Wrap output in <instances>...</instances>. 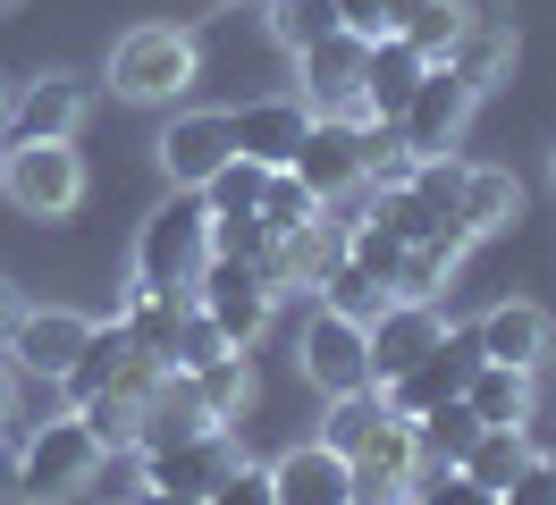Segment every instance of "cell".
Returning <instances> with one entry per match:
<instances>
[{"label": "cell", "instance_id": "obj_40", "mask_svg": "<svg viewBox=\"0 0 556 505\" xmlns=\"http://www.w3.org/2000/svg\"><path fill=\"white\" fill-rule=\"evenodd\" d=\"M211 505H278V489H270V464L237 455V464H228V480L211 489Z\"/></svg>", "mask_w": 556, "mask_h": 505}, {"label": "cell", "instance_id": "obj_4", "mask_svg": "<svg viewBox=\"0 0 556 505\" xmlns=\"http://www.w3.org/2000/svg\"><path fill=\"white\" fill-rule=\"evenodd\" d=\"M0 194L17 219H42V228H60L85 211V152L76 143H9L0 152Z\"/></svg>", "mask_w": 556, "mask_h": 505}, {"label": "cell", "instance_id": "obj_49", "mask_svg": "<svg viewBox=\"0 0 556 505\" xmlns=\"http://www.w3.org/2000/svg\"><path fill=\"white\" fill-rule=\"evenodd\" d=\"M0 127H9V76H0Z\"/></svg>", "mask_w": 556, "mask_h": 505}, {"label": "cell", "instance_id": "obj_10", "mask_svg": "<svg viewBox=\"0 0 556 505\" xmlns=\"http://www.w3.org/2000/svg\"><path fill=\"white\" fill-rule=\"evenodd\" d=\"M76 127H85V76H76V67H51V76L9 85V127H0V143H76Z\"/></svg>", "mask_w": 556, "mask_h": 505}, {"label": "cell", "instance_id": "obj_42", "mask_svg": "<svg viewBox=\"0 0 556 505\" xmlns=\"http://www.w3.org/2000/svg\"><path fill=\"white\" fill-rule=\"evenodd\" d=\"M497 505H556V471L548 464H522L506 489H497Z\"/></svg>", "mask_w": 556, "mask_h": 505}, {"label": "cell", "instance_id": "obj_30", "mask_svg": "<svg viewBox=\"0 0 556 505\" xmlns=\"http://www.w3.org/2000/svg\"><path fill=\"white\" fill-rule=\"evenodd\" d=\"M313 303H329V312H346V320H363V329H371V320H380L396 295H388V278H371V269L338 262V269H329V278L313 287Z\"/></svg>", "mask_w": 556, "mask_h": 505}, {"label": "cell", "instance_id": "obj_3", "mask_svg": "<svg viewBox=\"0 0 556 505\" xmlns=\"http://www.w3.org/2000/svg\"><path fill=\"white\" fill-rule=\"evenodd\" d=\"M93 464L102 446L76 413H42V421H17V497L26 505H68L93 489Z\"/></svg>", "mask_w": 556, "mask_h": 505}, {"label": "cell", "instance_id": "obj_26", "mask_svg": "<svg viewBox=\"0 0 556 505\" xmlns=\"http://www.w3.org/2000/svg\"><path fill=\"white\" fill-rule=\"evenodd\" d=\"M472 438H481V413H472L464 396L414 413V455H421V471H455L464 455H472Z\"/></svg>", "mask_w": 556, "mask_h": 505}, {"label": "cell", "instance_id": "obj_15", "mask_svg": "<svg viewBox=\"0 0 556 505\" xmlns=\"http://www.w3.org/2000/svg\"><path fill=\"white\" fill-rule=\"evenodd\" d=\"M338 262H346V219H338V211H320V219H304V228H287V236L270 244L262 278H270L278 295H287V287H295V295H313Z\"/></svg>", "mask_w": 556, "mask_h": 505}, {"label": "cell", "instance_id": "obj_19", "mask_svg": "<svg viewBox=\"0 0 556 505\" xmlns=\"http://www.w3.org/2000/svg\"><path fill=\"white\" fill-rule=\"evenodd\" d=\"M354 464V505H380L396 497V489H414L421 480V455H414V421H396V413H380V430L363 438L346 455Z\"/></svg>", "mask_w": 556, "mask_h": 505}, {"label": "cell", "instance_id": "obj_21", "mask_svg": "<svg viewBox=\"0 0 556 505\" xmlns=\"http://www.w3.org/2000/svg\"><path fill=\"white\" fill-rule=\"evenodd\" d=\"M464 253H472L464 219H447V228L414 236V244L396 253V269H388V295H405V303H439V295H447V278L464 269Z\"/></svg>", "mask_w": 556, "mask_h": 505}, {"label": "cell", "instance_id": "obj_25", "mask_svg": "<svg viewBox=\"0 0 556 505\" xmlns=\"http://www.w3.org/2000/svg\"><path fill=\"white\" fill-rule=\"evenodd\" d=\"M421 76H430V60H421L405 34H380V42L363 51V101H371V118H380V127L405 110V101H414Z\"/></svg>", "mask_w": 556, "mask_h": 505}, {"label": "cell", "instance_id": "obj_32", "mask_svg": "<svg viewBox=\"0 0 556 505\" xmlns=\"http://www.w3.org/2000/svg\"><path fill=\"white\" fill-rule=\"evenodd\" d=\"M380 388H346V396H329V413H320V446H338V455H354V446H363V438L380 430Z\"/></svg>", "mask_w": 556, "mask_h": 505}, {"label": "cell", "instance_id": "obj_33", "mask_svg": "<svg viewBox=\"0 0 556 505\" xmlns=\"http://www.w3.org/2000/svg\"><path fill=\"white\" fill-rule=\"evenodd\" d=\"M93 505H143L152 497V464H143V446H102V464H93Z\"/></svg>", "mask_w": 556, "mask_h": 505}, {"label": "cell", "instance_id": "obj_47", "mask_svg": "<svg viewBox=\"0 0 556 505\" xmlns=\"http://www.w3.org/2000/svg\"><path fill=\"white\" fill-rule=\"evenodd\" d=\"M414 9H430V0H388V34L405 26V17H414Z\"/></svg>", "mask_w": 556, "mask_h": 505}, {"label": "cell", "instance_id": "obj_9", "mask_svg": "<svg viewBox=\"0 0 556 505\" xmlns=\"http://www.w3.org/2000/svg\"><path fill=\"white\" fill-rule=\"evenodd\" d=\"M481 363H489V354H481V337H472V320H464V329L447 320V329H439V345H430L405 379H388V388H380V404L396 413V421H414V413H430V404L464 396V379H472Z\"/></svg>", "mask_w": 556, "mask_h": 505}, {"label": "cell", "instance_id": "obj_46", "mask_svg": "<svg viewBox=\"0 0 556 505\" xmlns=\"http://www.w3.org/2000/svg\"><path fill=\"white\" fill-rule=\"evenodd\" d=\"M0 497H17V438L0 430Z\"/></svg>", "mask_w": 556, "mask_h": 505}, {"label": "cell", "instance_id": "obj_28", "mask_svg": "<svg viewBox=\"0 0 556 505\" xmlns=\"http://www.w3.org/2000/svg\"><path fill=\"white\" fill-rule=\"evenodd\" d=\"M522 464H540V455H531V438L522 430H489L481 421V438H472V455H464V480H472V489H489V497H497V489H506V480H515Z\"/></svg>", "mask_w": 556, "mask_h": 505}, {"label": "cell", "instance_id": "obj_31", "mask_svg": "<svg viewBox=\"0 0 556 505\" xmlns=\"http://www.w3.org/2000/svg\"><path fill=\"white\" fill-rule=\"evenodd\" d=\"M320 211H329V202H320L313 186L295 177V168H270V177H262V202H253V219H262V228H270V236L304 228V219H320Z\"/></svg>", "mask_w": 556, "mask_h": 505}, {"label": "cell", "instance_id": "obj_13", "mask_svg": "<svg viewBox=\"0 0 556 505\" xmlns=\"http://www.w3.org/2000/svg\"><path fill=\"white\" fill-rule=\"evenodd\" d=\"M472 337H481L489 363H515V370H548V354H556V320H548V303H531V295H497L472 320Z\"/></svg>", "mask_w": 556, "mask_h": 505}, {"label": "cell", "instance_id": "obj_16", "mask_svg": "<svg viewBox=\"0 0 556 505\" xmlns=\"http://www.w3.org/2000/svg\"><path fill=\"white\" fill-rule=\"evenodd\" d=\"M439 329H447V312H439V303H405V295H396L380 320L363 329V345H371V388L405 379V370H414L421 354L439 345Z\"/></svg>", "mask_w": 556, "mask_h": 505}, {"label": "cell", "instance_id": "obj_48", "mask_svg": "<svg viewBox=\"0 0 556 505\" xmlns=\"http://www.w3.org/2000/svg\"><path fill=\"white\" fill-rule=\"evenodd\" d=\"M143 505H211V497H177V489H152Z\"/></svg>", "mask_w": 556, "mask_h": 505}, {"label": "cell", "instance_id": "obj_2", "mask_svg": "<svg viewBox=\"0 0 556 505\" xmlns=\"http://www.w3.org/2000/svg\"><path fill=\"white\" fill-rule=\"evenodd\" d=\"M211 269V202L169 186V202H152L136 228V287H177V295H194V278Z\"/></svg>", "mask_w": 556, "mask_h": 505}, {"label": "cell", "instance_id": "obj_18", "mask_svg": "<svg viewBox=\"0 0 556 505\" xmlns=\"http://www.w3.org/2000/svg\"><path fill=\"white\" fill-rule=\"evenodd\" d=\"M515 60H522L515 17H506V9H472V17H464V34H455V51H447L439 67H455V76H464L472 93H497Z\"/></svg>", "mask_w": 556, "mask_h": 505}, {"label": "cell", "instance_id": "obj_8", "mask_svg": "<svg viewBox=\"0 0 556 505\" xmlns=\"http://www.w3.org/2000/svg\"><path fill=\"white\" fill-rule=\"evenodd\" d=\"M472 110H481V93H472L455 67L430 60V76L414 85V101H405L388 127H396V143L421 161V152H455V143H464V127H472Z\"/></svg>", "mask_w": 556, "mask_h": 505}, {"label": "cell", "instance_id": "obj_39", "mask_svg": "<svg viewBox=\"0 0 556 505\" xmlns=\"http://www.w3.org/2000/svg\"><path fill=\"white\" fill-rule=\"evenodd\" d=\"M270 244H278V236L262 228L253 211H244V219H211V253H219V262H253V269H262V262H270Z\"/></svg>", "mask_w": 556, "mask_h": 505}, {"label": "cell", "instance_id": "obj_35", "mask_svg": "<svg viewBox=\"0 0 556 505\" xmlns=\"http://www.w3.org/2000/svg\"><path fill=\"white\" fill-rule=\"evenodd\" d=\"M405 194H414L430 219H455V194H464V161H455V152H421V161L405 168Z\"/></svg>", "mask_w": 556, "mask_h": 505}, {"label": "cell", "instance_id": "obj_20", "mask_svg": "<svg viewBox=\"0 0 556 505\" xmlns=\"http://www.w3.org/2000/svg\"><path fill=\"white\" fill-rule=\"evenodd\" d=\"M228 127H237V152H244V161L287 168V161H295V143H304V127H313V110H304V93H270V101L228 110Z\"/></svg>", "mask_w": 556, "mask_h": 505}, {"label": "cell", "instance_id": "obj_1", "mask_svg": "<svg viewBox=\"0 0 556 505\" xmlns=\"http://www.w3.org/2000/svg\"><path fill=\"white\" fill-rule=\"evenodd\" d=\"M194 76H203V42L186 26H127L110 42V93L136 101V110H177V101L194 93Z\"/></svg>", "mask_w": 556, "mask_h": 505}, {"label": "cell", "instance_id": "obj_23", "mask_svg": "<svg viewBox=\"0 0 556 505\" xmlns=\"http://www.w3.org/2000/svg\"><path fill=\"white\" fill-rule=\"evenodd\" d=\"M455 219H464V236L481 244V236H506L522 219V177L497 161H464V194H455Z\"/></svg>", "mask_w": 556, "mask_h": 505}, {"label": "cell", "instance_id": "obj_27", "mask_svg": "<svg viewBox=\"0 0 556 505\" xmlns=\"http://www.w3.org/2000/svg\"><path fill=\"white\" fill-rule=\"evenodd\" d=\"M186 379H194V396H203V413L219 421V430L244 421V404H253V354H219V363L186 370Z\"/></svg>", "mask_w": 556, "mask_h": 505}, {"label": "cell", "instance_id": "obj_37", "mask_svg": "<svg viewBox=\"0 0 556 505\" xmlns=\"http://www.w3.org/2000/svg\"><path fill=\"white\" fill-rule=\"evenodd\" d=\"M464 17H472V0H430V9H414V17H405V42H414L421 60H447L455 51V34H464Z\"/></svg>", "mask_w": 556, "mask_h": 505}, {"label": "cell", "instance_id": "obj_50", "mask_svg": "<svg viewBox=\"0 0 556 505\" xmlns=\"http://www.w3.org/2000/svg\"><path fill=\"white\" fill-rule=\"evenodd\" d=\"M380 505H414V489H396V497H380Z\"/></svg>", "mask_w": 556, "mask_h": 505}, {"label": "cell", "instance_id": "obj_14", "mask_svg": "<svg viewBox=\"0 0 556 505\" xmlns=\"http://www.w3.org/2000/svg\"><path fill=\"white\" fill-rule=\"evenodd\" d=\"M287 168H295V177H304V186H313L320 202L363 194V127H346V118H313Z\"/></svg>", "mask_w": 556, "mask_h": 505}, {"label": "cell", "instance_id": "obj_29", "mask_svg": "<svg viewBox=\"0 0 556 505\" xmlns=\"http://www.w3.org/2000/svg\"><path fill=\"white\" fill-rule=\"evenodd\" d=\"M262 26L295 60V51H313L320 34H338V0H262Z\"/></svg>", "mask_w": 556, "mask_h": 505}, {"label": "cell", "instance_id": "obj_24", "mask_svg": "<svg viewBox=\"0 0 556 505\" xmlns=\"http://www.w3.org/2000/svg\"><path fill=\"white\" fill-rule=\"evenodd\" d=\"M464 404L481 413L489 430H531L540 421V370H515V363H481L464 379Z\"/></svg>", "mask_w": 556, "mask_h": 505}, {"label": "cell", "instance_id": "obj_36", "mask_svg": "<svg viewBox=\"0 0 556 505\" xmlns=\"http://www.w3.org/2000/svg\"><path fill=\"white\" fill-rule=\"evenodd\" d=\"M262 177H270V168L262 161H219L211 168V186H203V202H211V219H244V211H253V202H262Z\"/></svg>", "mask_w": 556, "mask_h": 505}, {"label": "cell", "instance_id": "obj_22", "mask_svg": "<svg viewBox=\"0 0 556 505\" xmlns=\"http://www.w3.org/2000/svg\"><path fill=\"white\" fill-rule=\"evenodd\" d=\"M244 446L237 430H203V438H186V446H161V455H143L152 464V489H177V497H211L219 480H228V464H237Z\"/></svg>", "mask_w": 556, "mask_h": 505}, {"label": "cell", "instance_id": "obj_43", "mask_svg": "<svg viewBox=\"0 0 556 505\" xmlns=\"http://www.w3.org/2000/svg\"><path fill=\"white\" fill-rule=\"evenodd\" d=\"M338 26L363 34V42H380L388 34V0H338Z\"/></svg>", "mask_w": 556, "mask_h": 505}, {"label": "cell", "instance_id": "obj_17", "mask_svg": "<svg viewBox=\"0 0 556 505\" xmlns=\"http://www.w3.org/2000/svg\"><path fill=\"white\" fill-rule=\"evenodd\" d=\"M270 489L278 505H354V464L320 438H295L287 455H270Z\"/></svg>", "mask_w": 556, "mask_h": 505}, {"label": "cell", "instance_id": "obj_45", "mask_svg": "<svg viewBox=\"0 0 556 505\" xmlns=\"http://www.w3.org/2000/svg\"><path fill=\"white\" fill-rule=\"evenodd\" d=\"M17 320H26V287H17V278H0V345L17 337Z\"/></svg>", "mask_w": 556, "mask_h": 505}, {"label": "cell", "instance_id": "obj_11", "mask_svg": "<svg viewBox=\"0 0 556 505\" xmlns=\"http://www.w3.org/2000/svg\"><path fill=\"white\" fill-rule=\"evenodd\" d=\"M152 152H161V177H169V186L203 194V186H211V168H219V161H237V127H228V110H186V101H177Z\"/></svg>", "mask_w": 556, "mask_h": 505}, {"label": "cell", "instance_id": "obj_51", "mask_svg": "<svg viewBox=\"0 0 556 505\" xmlns=\"http://www.w3.org/2000/svg\"><path fill=\"white\" fill-rule=\"evenodd\" d=\"M548 177H556V152H548Z\"/></svg>", "mask_w": 556, "mask_h": 505}, {"label": "cell", "instance_id": "obj_44", "mask_svg": "<svg viewBox=\"0 0 556 505\" xmlns=\"http://www.w3.org/2000/svg\"><path fill=\"white\" fill-rule=\"evenodd\" d=\"M26 379H17V363H9V345H0V430H17V421H26Z\"/></svg>", "mask_w": 556, "mask_h": 505}, {"label": "cell", "instance_id": "obj_6", "mask_svg": "<svg viewBox=\"0 0 556 505\" xmlns=\"http://www.w3.org/2000/svg\"><path fill=\"white\" fill-rule=\"evenodd\" d=\"M194 303L219 320V337H228L237 354H253V345L270 337V320H278V287L253 262H219V253H211V269L194 278Z\"/></svg>", "mask_w": 556, "mask_h": 505}, {"label": "cell", "instance_id": "obj_38", "mask_svg": "<svg viewBox=\"0 0 556 505\" xmlns=\"http://www.w3.org/2000/svg\"><path fill=\"white\" fill-rule=\"evenodd\" d=\"M68 413L93 430V446H136V421H143V404H136V396H118V388H110V396L68 404Z\"/></svg>", "mask_w": 556, "mask_h": 505}, {"label": "cell", "instance_id": "obj_5", "mask_svg": "<svg viewBox=\"0 0 556 505\" xmlns=\"http://www.w3.org/2000/svg\"><path fill=\"white\" fill-rule=\"evenodd\" d=\"M363 34H320L313 51H295V93L313 118H346V127H371V101H363Z\"/></svg>", "mask_w": 556, "mask_h": 505}, {"label": "cell", "instance_id": "obj_7", "mask_svg": "<svg viewBox=\"0 0 556 505\" xmlns=\"http://www.w3.org/2000/svg\"><path fill=\"white\" fill-rule=\"evenodd\" d=\"M295 370L313 379L320 396H346V388H371V345H363V320L313 303L304 329H295Z\"/></svg>", "mask_w": 556, "mask_h": 505}, {"label": "cell", "instance_id": "obj_41", "mask_svg": "<svg viewBox=\"0 0 556 505\" xmlns=\"http://www.w3.org/2000/svg\"><path fill=\"white\" fill-rule=\"evenodd\" d=\"M414 505H497V497L472 489L464 471H421V480H414Z\"/></svg>", "mask_w": 556, "mask_h": 505}, {"label": "cell", "instance_id": "obj_34", "mask_svg": "<svg viewBox=\"0 0 556 505\" xmlns=\"http://www.w3.org/2000/svg\"><path fill=\"white\" fill-rule=\"evenodd\" d=\"M219 354H237V345L219 337V320H211L203 303H186L177 329H169V345H161V363H169V370H203V363H219Z\"/></svg>", "mask_w": 556, "mask_h": 505}, {"label": "cell", "instance_id": "obj_12", "mask_svg": "<svg viewBox=\"0 0 556 505\" xmlns=\"http://www.w3.org/2000/svg\"><path fill=\"white\" fill-rule=\"evenodd\" d=\"M85 337H93V312H76V303H26V320L9 337V363H17V379H68Z\"/></svg>", "mask_w": 556, "mask_h": 505}, {"label": "cell", "instance_id": "obj_52", "mask_svg": "<svg viewBox=\"0 0 556 505\" xmlns=\"http://www.w3.org/2000/svg\"><path fill=\"white\" fill-rule=\"evenodd\" d=\"M548 363H556V354H548Z\"/></svg>", "mask_w": 556, "mask_h": 505}]
</instances>
